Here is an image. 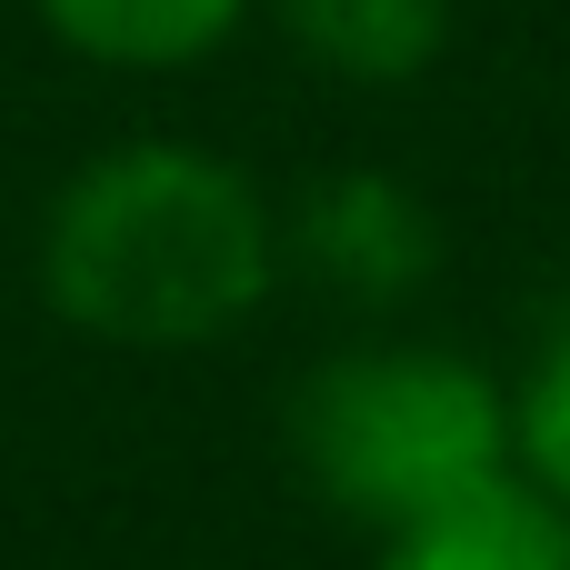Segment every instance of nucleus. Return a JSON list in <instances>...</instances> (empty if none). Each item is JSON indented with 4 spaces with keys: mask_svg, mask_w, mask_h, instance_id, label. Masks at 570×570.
I'll return each mask as SVG.
<instances>
[{
    "mask_svg": "<svg viewBox=\"0 0 570 570\" xmlns=\"http://www.w3.org/2000/svg\"><path fill=\"white\" fill-rule=\"evenodd\" d=\"M271 190L200 140H120L40 210V301L110 351H210L281 281Z\"/></svg>",
    "mask_w": 570,
    "mask_h": 570,
    "instance_id": "nucleus-1",
    "label": "nucleus"
},
{
    "mask_svg": "<svg viewBox=\"0 0 570 570\" xmlns=\"http://www.w3.org/2000/svg\"><path fill=\"white\" fill-rule=\"evenodd\" d=\"M291 461L341 521L401 531L511 471V381L451 341H351L291 391Z\"/></svg>",
    "mask_w": 570,
    "mask_h": 570,
    "instance_id": "nucleus-2",
    "label": "nucleus"
},
{
    "mask_svg": "<svg viewBox=\"0 0 570 570\" xmlns=\"http://www.w3.org/2000/svg\"><path fill=\"white\" fill-rule=\"evenodd\" d=\"M281 250L361 311H401L441 271V220L401 170H321L281 220Z\"/></svg>",
    "mask_w": 570,
    "mask_h": 570,
    "instance_id": "nucleus-3",
    "label": "nucleus"
},
{
    "mask_svg": "<svg viewBox=\"0 0 570 570\" xmlns=\"http://www.w3.org/2000/svg\"><path fill=\"white\" fill-rule=\"evenodd\" d=\"M371 570H570V511L541 501L521 471L381 531V561Z\"/></svg>",
    "mask_w": 570,
    "mask_h": 570,
    "instance_id": "nucleus-4",
    "label": "nucleus"
},
{
    "mask_svg": "<svg viewBox=\"0 0 570 570\" xmlns=\"http://www.w3.org/2000/svg\"><path fill=\"white\" fill-rule=\"evenodd\" d=\"M281 40L351 80V90H401L451 50V0H271Z\"/></svg>",
    "mask_w": 570,
    "mask_h": 570,
    "instance_id": "nucleus-5",
    "label": "nucleus"
},
{
    "mask_svg": "<svg viewBox=\"0 0 570 570\" xmlns=\"http://www.w3.org/2000/svg\"><path fill=\"white\" fill-rule=\"evenodd\" d=\"M40 30L100 70H190L210 60L261 0H30Z\"/></svg>",
    "mask_w": 570,
    "mask_h": 570,
    "instance_id": "nucleus-6",
    "label": "nucleus"
},
{
    "mask_svg": "<svg viewBox=\"0 0 570 570\" xmlns=\"http://www.w3.org/2000/svg\"><path fill=\"white\" fill-rule=\"evenodd\" d=\"M511 471L570 511V311L541 331V351L511 381Z\"/></svg>",
    "mask_w": 570,
    "mask_h": 570,
    "instance_id": "nucleus-7",
    "label": "nucleus"
}]
</instances>
